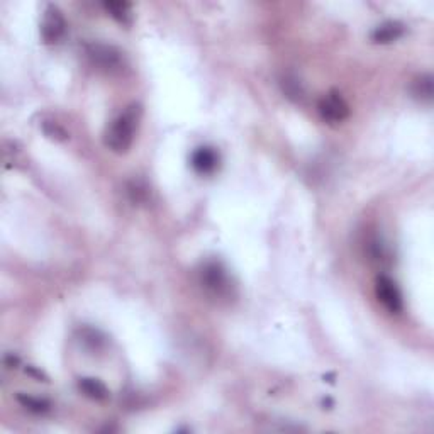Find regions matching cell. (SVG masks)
Returning <instances> with one entry per match:
<instances>
[{
	"label": "cell",
	"mask_w": 434,
	"mask_h": 434,
	"mask_svg": "<svg viewBox=\"0 0 434 434\" xmlns=\"http://www.w3.org/2000/svg\"><path fill=\"white\" fill-rule=\"evenodd\" d=\"M404 31H406V29H404L401 23L390 21V23L378 25L375 31L372 33V41L377 42V45H389V42H394L397 41L399 38H402Z\"/></svg>",
	"instance_id": "ba28073f"
},
{
	"label": "cell",
	"mask_w": 434,
	"mask_h": 434,
	"mask_svg": "<svg viewBox=\"0 0 434 434\" xmlns=\"http://www.w3.org/2000/svg\"><path fill=\"white\" fill-rule=\"evenodd\" d=\"M17 402L28 409L29 412H34V414H45V412L50 411V402L45 401V399L40 397H33V395L28 394H19L17 395Z\"/></svg>",
	"instance_id": "8fae6325"
},
{
	"label": "cell",
	"mask_w": 434,
	"mask_h": 434,
	"mask_svg": "<svg viewBox=\"0 0 434 434\" xmlns=\"http://www.w3.org/2000/svg\"><path fill=\"white\" fill-rule=\"evenodd\" d=\"M105 11L109 12L110 16L114 17L115 21H119L121 24H129L131 23V4L127 2H105L104 4Z\"/></svg>",
	"instance_id": "7c38bea8"
},
{
	"label": "cell",
	"mask_w": 434,
	"mask_h": 434,
	"mask_svg": "<svg viewBox=\"0 0 434 434\" xmlns=\"http://www.w3.org/2000/svg\"><path fill=\"white\" fill-rule=\"evenodd\" d=\"M200 285L214 299H227L233 289L224 266L216 261H209L200 268Z\"/></svg>",
	"instance_id": "7a4b0ae2"
},
{
	"label": "cell",
	"mask_w": 434,
	"mask_h": 434,
	"mask_svg": "<svg viewBox=\"0 0 434 434\" xmlns=\"http://www.w3.org/2000/svg\"><path fill=\"white\" fill-rule=\"evenodd\" d=\"M375 292L377 297L382 302L387 311L392 314H399L402 311V295L401 290L397 289L392 278L380 275L375 282Z\"/></svg>",
	"instance_id": "8992f818"
},
{
	"label": "cell",
	"mask_w": 434,
	"mask_h": 434,
	"mask_svg": "<svg viewBox=\"0 0 434 434\" xmlns=\"http://www.w3.org/2000/svg\"><path fill=\"white\" fill-rule=\"evenodd\" d=\"M411 92L421 102H431L434 96V80L431 75H421L412 81Z\"/></svg>",
	"instance_id": "30bf717a"
},
{
	"label": "cell",
	"mask_w": 434,
	"mask_h": 434,
	"mask_svg": "<svg viewBox=\"0 0 434 434\" xmlns=\"http://www.w3.org/2000/svg\"><path fill=\"white\" fill-rule=\"evenodd\" d=\"M280 85H282L283 93H285V96L289 98H292V101H302L304 87H302V84H300V80L297 79V76L285 75L280 80Z\"/></svg>",
	"instance_id": "4fadbf2b"
},
{
	"label": "cell",
	"mask_w": 434,
	"mask_h": 434,
	"mask_svg": "<svg viewBox=\"0 0 434 434\" xmlns=\"http://www.w3.org/2000/svg\"><path fill=\"white\" fill-rule=\"evenodd\" d=\"M64 29H67V23L62 11L57 6H48L42 16L41 23V38L46 45H55L63 38Z\"/></svg>",
	"instance_id": "5b68a950"
},
{
	"label": "cell",
	"mask_w": 434,
	"mask_h": 434,
	"mask_svg": "<svg viewBox=\"0 0 434 434\" xmlns=\"http://www.w3.org/2000/svg\"><path fill=\"white\" fill-rule=\"evenodd\" d=\"M317 109H319L321 118L331 124L343 122L350 115V105L336 90H331L329 93H326L319 101Z\"/></svg>",
	"instance_id": "3957f363"
},
{
	"label": "cell",
	"mask_w": 434,
	"mask_h": 434,
	"mask_svg": "<svg viewBox=\"0 0 434 434\" xmlns=\"http://www.w3.org/2000/svg\"><path fill=\"white\" fill-rule=\"evenodd\" d=\"M217 163H219V154L216 153V149L209 148V146L197 148L195 152L192 153L190 158L192 169L195 170L197 173L202 175L212 173V171L217 169Z\"/></svg>",
	"instance_id": "52a82bcc"
},
{
	"label": "cell",
	"mask_w": 434,
	"mask_h": 434,
	"mask_svg": "<svg viewBox=\"0 0 434 434\" xmlns=\"http://www.w3.org/2000/svg\"><path fill=\"white\" fill-rule=\"evenodd\" d=\"M88 58L101 70L119 72L124 67V58L121 51L107 45H90L87 48Z\"/></svg>",
	"instance_id": "277c9868"
},
{
	"label": "cell",
	"mask_w": 434,
	"mask_h": 434,
	"mask_svg": "<svg viewBox=\"0 0 434 434\" xmlns=\"http://www.w3.org/2000/svg\"><path fill=\"white\" fill-rule=\"evenodd\" d=\"M141 119V105L132 104L129 105L122 114H119L114 119L113 124L107 127L104 143L110 152L114 153H126L131 148L135 135L137 129V122Z\"/></svg>",
	"instance_id": "6da1fadb"
},
{
	"label": "cell",
	"mask_w": 434,
	"mask_h": 434,
	"mask_svg": "<svg viewBox=\"0 0 434 434\" xmlns=\"http://www.w3.org/2000/svg\"><path fill=\"white\" fill-rule=\"evenodd\" d=\"M79 389L84 392V395L92 399V401H105V399L109 397V389H107L104 382H101L98 378H92V377L80 378Z\"/></svg>",
	"instance_id": "9c48e42d"
}]
</instances>
